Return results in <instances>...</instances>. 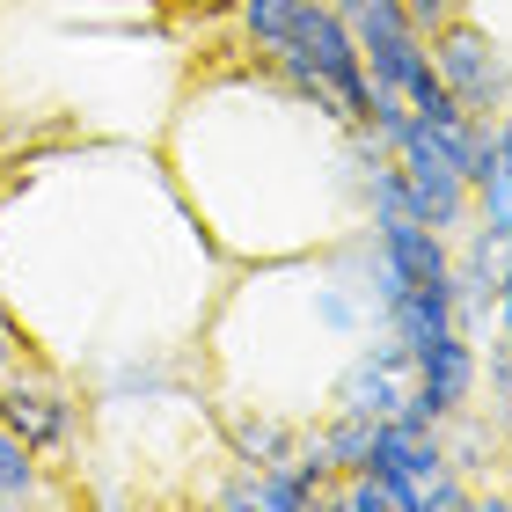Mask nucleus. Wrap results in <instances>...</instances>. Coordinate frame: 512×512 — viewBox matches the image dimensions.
<instances>
[{
    "mask_svg": "<svg viewBox=\"0 0 512 512\" xmlns=\"http://www.w3.org/2000/svg\"><path fill=\"white\" fill-rule=\"evenodd\" d=\"M432 59H439V81H447V96L461 110H476V118L512 110V52L491 37V22L454 15L447 30L432 37Z\"/></svg>",
    "mask_w": 512,
    "mask_h": 512,
    "instance_id": "obj_1",
    "label": "nucleus"
},
{
    "mask_svg": "<svg viewBox=\"0 0 512 512\" xmlns=\"http://www.w3.org/2000/svg\"><path fill=\"white\" fill-rule=\"evenodd\" d=\"M286 44H293V52H300V59L315 66V74H330V81H337V96L352 103V125H359L366 96H374V74H366V52H359L352 22H344V15L330 8V0H308Z\"/></svg>",
    "mask_w": 512,
    "mask_h": 512,
    "instance_id": "obj_2",
    "label": "nucleus"
},
{
    "mask_svg": "<svg viewBox=\"0 0 512 512\" xmlns=\"http://www.w3.org/2000/svg\"><path fill=\"white\" fill-rule=\"evenodd\" d=\"M0 417H8V425L30 439L37 454H66V447L81 439V403H74L59 381H30L22 366L0 381Z\"/></svg>",
    "mask_w": 512,
    "mask_h": 512,
    "instance_id": "obj_3",
    "label": "nucleus"
},
{
    "mask_svg": "<svg viewBox=\"0 0 512 512\" xmlns=\"http://www.w3.org/2000/svg\"><path fill=\"white\" fill-rule=\"evenodd\" d=\"M366 235L381 242V256L410 278V286H439V278H454V235H439V227H425V220L374 213V220H366Z\"/></svg>",
    "mask_w": 512,
    "mask_h": 512,
    "instance_id": "obj_4",
    "label": "nucleus"
},
{
    "mask_svg": "<svg viewBox=\"0 0 512 512\" xmlns=\"http://www.w3.org/2000/svg\"><path fill=\"white\" fill-rule=\"evenodd\" d=\"M366 469H381L395 483H425L432 469H454L447 461V425H417V417H381L374 425V461Z\"/></svg>",
    "mask_w": 512,
    "mask_h": 512,
    "instance_id": "obj_5",
    "label": "nucleus"
},
{
    "mask_svg": "<svg viewBox=\"0 0 512 512\" xmlns=\"http://www.w3.org/2000/svg\"><path fill=\"white\" fill-rule=\"evenodd\" d=\"M220 432H227V447H235V461H249V469H271V461H286L300 447V425L278 403H227Z\"/></svg>",
    "mask_w": 512,
    "mask_h": 512,
    "instance_id": "obj_6",
    "label": "nucleus"
},
{
    "mask_svg": "<svg viewBox=\"0 0 512 512\" xmlns=\"http://www.w3.org/2000/svg\"><path fill=\"white\" fill-rule=\"evenodd\" d=\"M381 322H388V337L417 359L425 344H439L447 330H461V315H454V286H447V278H439V286H410L403 300H388V308H381Z\"/></svg>",
    "mask_w": 512,
    "mask_h": 512,
    "instance_id": "obj_7",
    "label": "nucleus"
},
{
    "mask_svg": "<svg viewBox=\"0 0 512 512\" xmlns=\"http://www.w3.org/2000/svg\"><path fill=\"white\" fill-rule=\"evenodd\" d=\"M52 491L37 483V447L0 417V505H44Z\"/></svg>",
    "mask_w": 512,
    "mask_h": 512,
    "instance_id": "obj_8",
    "label": "nucleus"
},
{
    "mask_svg": "<svg viewBox=\"0 0 512 512\" xmlns=\"http://www.w3.org/2000/svg\"><path fill=\"white\" fill-rule=\"evenodd\" d=\"M308 0H235V15H242V37L256 44V52H278V44L293 37V22Z\"/></svg>",
    "mask_w": 512,
    "mask_h": 512,
    "instance_id": "obj_9",
    "label": "nucleus"
},
{
    "mask_svg": "<svg viewBox=\"0 0 512 512\" xmlns=\"http://www.w3.org/2000/svg\"><path fill=\"white\" fill-rule=\"evenodd\" d=\"M256 505L264 512H308V505H322V491L293 461H271V469H256Z\"/></svg>",
    "mask_w": 512,
    "mask_h": 512,
    "instance_id": "obj_10",
    "label": "nucleus"
},
{
    "mask_svg": "<svg viewBox=\"0 0 512 512\" xmlns=\"http://www.w3.org/2000/svg\"><path fill=\"white\" fill-rule=\"evenodd\" d=\"M476 505V491L461 483V469H432L425 483H417V512H461Z\"/></svg>",
    "mask_w": 512,
    "mask_h": 512,
    "instance_id": "obj_11",
    "label": "nucleus"
},
{
    "mask_svg": "<svg viewBox=\"0 0 512 512\" xmlns=\"http://www.w3.org/2000/svg\"><path fill=\"white\" fill-rule=\"evenodd\" d=\"M483 374H491V403L512 417V337L498 330V344H491V359H483Z\"/></svg>",
    "mask_w": 512,
    "mask_h": 512,
    "instance_id": "obj_12",
    "label": "nucleus"
},
{
    "mask_svg": "<svg viewBox=\"0 0 512 512\" xmlns=\"http://www.w3.org/2000/svg\"><path fill=\"white\" fill-rule=\"evenodd\" d=\"M403 8H410V22H417L425 37H439V30H447V22H454L461 8H469V0H403Z\"/></svg>",
    "mask_w": 512,
    "mask_h": 512,
    "instance_id": "obj_13",
    "label": "nucleus"
},
{
    "mask_svg": "<svg viewBox=\"0 0 512 512\" xmlns=\"http://www.w3.org/2000/svg\"><path fill=\"white\" fill-rule=\"evenodd\" d=\"M213 498H220L227 512H249V505H256V469H249V461H242V476H227V483H220V491H213Z\"/></svg>",
    "mask_w": 512,
    "mask_h": 512,
    "instance_id": "obj_14",
    "label": "nucleus"
},
{
    "mask_svg": "<svg viewBox=\"0 0 512 512\" xmlns=\"http://www.w3.org/2000/svg\"><path fill=\"white\" fill-rule=\"evenodd\" d=\"M498 330L512 337V278H505V293H498Z\"/></svg>",
    "mask_w": 512,
    "mask_h": 512,
    "instance_id": "obj_15",
    "label": "nucleus"
}]
</instances>
